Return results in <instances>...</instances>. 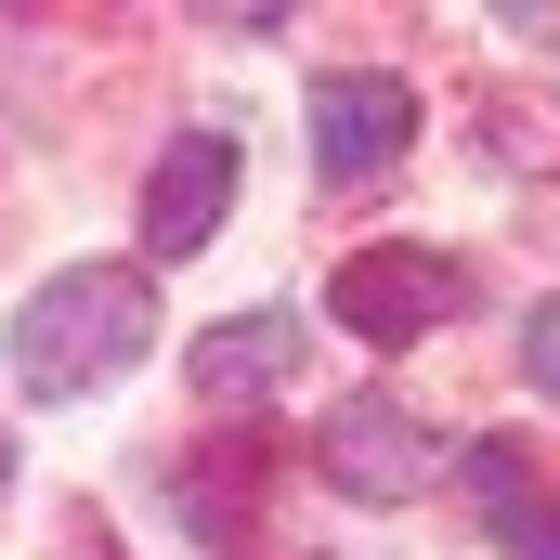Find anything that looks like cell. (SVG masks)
<instances>
[{
  "label": "cell",
  "mask_w": 560,
  "mask_h": 560,
  "mask_svg": "<svg viewBox=\"0 0 560 560\" xmlns=\"http://www.w3.org/2000/svg\"><path fill=\"white\" fill-rule=\"evenodd\" d=\"M143 339H156V287L131 261H79V275H52L13 313V392H39V405L105 392V378L143 365Z\"/></svg>",
  "instance_id": "obj_1"
},
{
  "label": "cell",
  "mask_w": 560,
  "mask_h": 560,
  "mask_svg": "<svg viewBox=\"0 0 560 560\" xmlns=\"http://www.w3.org/2000/svg\"><path fill=\"white\" fill-rule=\"evenodd\" d=\"M313 456H326V482H339V495H365V509H405V495H430V482H443V443H430V418H418V405H392V392L326 405Z\"/></svg>",
  "instance_id": "obj_2"
},
{
  "label": "cell",
  "mask_w": 560,
  "mask_h": 560,
  "mask_svg": "<svg viewBox=\"0 0 560 560\" xmlns=\"http://www.w3.org/2000/svg\"><path fill=\"white\" fill-rule=\"evenodd\" d=\"M326 313H339L352 339H430V326L469 313V275L430 261V248H365V261L326 275Z\"/></svg>",
  "instance_id": "obj_3"
},
{
  "label": "cell",
  "mask_w": 560,
  "mask_h": 560,
  "mask_svg": "<svg viewBox=\"0 0 560 560\" xmlns=\"http://www.w3.org/2000/svg\"><path fill=\"white\" fill-rule=\"evenodd\" d=\"M405 131H418V92L392 66H326L313 79V170L326 183H378L405 156Z\"/></svg>",
  "instance_id": "obj_4"
},
{
  "label": "cell",
  "mask_w": 560,
  "mask_h": 560,
  "mask_svg": "<svg viewBox=\"0 0 560 560\" xmlns=\"http://www.w3.org/2000/svg\"><path fill=\"white\" fill-rule=\"evenodd\" d=\"M235 209V131H183L143 183V261H196Z\"/></svg>",
  "instance_id": "obj_5"
},
{
  "label": "cell",
  "mask_w": 560,
  "mask_h": 560,
  "mask_svg": "<svg viewBox=\"0 0 560 560\" xmlns=\"http://www.w3.org/2000/svg\"><path fill=\"white\" fill-rule=\"evenodd\" d=\"M183 378L209 392V405H261L300 378V313H222L196 352H183Z\"/></svg>",
  "instance_id": "obj_6"
},
{
  "label": "cell",
  "mask_w": 560,
  "mask_h": 560,
  "mask_svg": "<svg viewBox=\"0 0 560 560\" xmlns=\"http://www.w3.org/2000/svg\"><path fill=\"white\" fill-rule=\"evenodd\" d=\"M456 482H469L482 535H495L509 560H560V495L535 482V456H522V443H469V456H456Z\"/></svg>",
  "instance_id": "obj_7"
},
{
  "label": "cell",
  "mask_w": 560,
  "mask_h": 560,
  "mask_svg": "<svg viewBox=\"0 0 560 560\" xmlns=\"http://www.w3.org/2000/svg\"><path fill=\"white\" fill-rule=\"evenodd\" d=\"M248 482H261V443H222V456L183 469L170 495H183V522H196L209 548H248Z\"/></svg>",
  "instance_id": "obj_8"
},
{
  "label": "cell",
  "mask_w": 560,
  "mask_h": 560,
  "mask_svg": "<svg viewBox=\"0 0 560 560\" xmlns=\"http://www.w3.org/2000/svg\"><path fill=\"white\" fill-rule=\"evenodd\" d=\"M522 378H535V392L560 405V287L535 300V326H522Z\"/></svg>",
  "instance_id": "obj_9"
}]
</instances>
